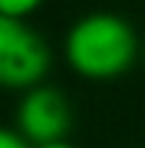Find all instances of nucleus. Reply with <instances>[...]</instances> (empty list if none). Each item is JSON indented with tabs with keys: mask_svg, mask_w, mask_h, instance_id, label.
<instances>
[{
	"mask_svg": "<svg viewBox=\"0 0 145 148\" xmlns=\"http://www.w3.org/2000/svg\"><path fill=\"white\" fill-rule=\"evenodd\" d=\"M140 51L137 32L114 12H91L68 29L63 54L74 74L85 80H114L125 74Z\"/></svg>",
	"mask_w": 145,
	"mask_h": 148,
	"instance_id": "nucleus-1",
	"label": "nucleus"
},
{
	"mask_svg": "<svg viewBox=\"0 0 145 148\" xmlns=\"http://www.w3.org/2000/svg\"><path fill=\"white\" fill-rule=\"evenodd\" d=\"M51 51L26 20L0 17V88L29 91L49 71Z\"/></svg>",
	"mask_w": 145,
	"mask_h": 148,
	"instance_id": "nucleus-2",
	"label": "nucleus"
},
{
	"mask_svg": "<svg viewBox=\"0 0 145 148\" xmlns=\"http://www.w3.org/2000/svg\"><path fill=\"white\" fill-rule=\"evenodd\" d=\"M68 128H71V106L63 91L34 86L23 94L17 106V131L31 145L66 140Z\"/></svg>",
	"mask_w": 145,
	"mask_h": 148,
	"instance_id": "nucleus-3",
	"label": "nucleus"
},
{
	"mask_svg": "<svg viewBox=\"0 0 145 148\" xmlns=\"http://www.w3.org/2000/svg\"><path fill=\"white\" fill-rule=\"evenodd\" d=\"M43 6V0H0V17H14L26 20Z\"/></svg>",
	"mask_w": 145,
	"mask_h": 148,
	"instance_id": "nucleus-4",
	"label": "nucleus"
},
{
	"mask_svg": "<svg viewBox=\"0 0 145 148\" xmlns=\"http://www.w3.org/2000/svg\"><path fill=\"white\" fill-rule=\"evenodd\" d=\"M0 148H34L20 131H12V128H3L0 125Z\"/></svg>",
	"mask_w": 145,
	"mask_h": 148,
	"instance_id": "nucleus-5",
	"label": "nucleus"
},
{
	"mask_svg": "<svg viewBox=\"0 0 145 148\" xmlns=\"http://www.w3.org/2000/svg\"><path fill=\"white\" fill-rule=\"evenodd\" d=\"M34 148H77L68 140H57V143H46V145H34Z\"/></svg>",
	"mask_w": 145,
	"mask_h": 148,
	"instance_id": "nucleus-6",
	"label": "nucleus"
}]
</instances>
